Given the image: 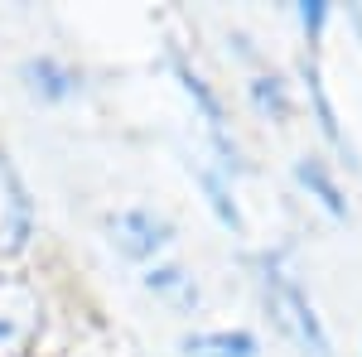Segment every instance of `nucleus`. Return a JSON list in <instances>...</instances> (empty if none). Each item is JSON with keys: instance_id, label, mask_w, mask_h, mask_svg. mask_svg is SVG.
<instances>
[{"instance_id": "nucleus-1", "label": "nucleus", "mask_w": 362, "mask_h": 357, "mask_svg": "<svg viewBox=\"0 0 362 357\" xmlns=\"http://www.w3.org/2000/svg\"><path fill=\"white\" fill-rule=\"evenodd\" d=\"M247 280L266 324L295 357H338L334 329L305 280V261L295 242H261L247 247Z\"/></svg>"}, {"instance_id": "nucleus-2", "label": "nucleus", "mask_w": 362, "mask_h": 357, "mask_svg": "<svg viewBox=\"0 0 362 357\" xmlns=\"http://www.w3.org/2000/svg\"><path fill=\"white\" fill-rule=\"evenodd\" d=\"M155 68H160V78L174 87V97L184 102V111L194 116L198 155L242 184V179L251 174V155H247V145H242L237 121H232V102H227L223 83H213V73L198 63V54L184 44V39H160Z\"/></svg>"}, {"instance_id": "nucleus-3", "label": "nucleus", "mask_w": 362, "mask_h": 357, "mask_svg": "<svg viewBox=\"0 0 362 357\" xmlns=\"http://www.w3.org/2000/svg\"><path fill=\"white\" fill-rule=\"evenodd\" d=\"M102 247L112 251L121 266L131 271H145L155 261H169L184 251V227L179 218L150 203V198H126V203H112L102 213Z\"/></svg>"}, {"instance_id": "nucleus-4", "label": "nucleus", "mask_w": 362, "mask_h": 357, "mask_svg": "<svg viewBox=\"0 0 362 357\" xmlns=\"http://www.w3.org/2000/svg\"><path fill=\"white\" fill-rule=\"evenodd\" d=\"M54 304L29 266H0V357H44Z\"/></svg>"}, {"instance_id": "nucleus-5", "label": "nucleus", "mask_w": 362, "mask_h": 357, "mask_svg": "<svg viewBox=\"0 0 362 357\" xmlns=\"http://www.w3.org/2000/svg\"><path fill=\"white\" fill-rule=\"evenodd\" d=\"M290 73H295V87H300V111L309 116V126H314V136H319V150H324L338 169L348 165L358 174L362 155H358V140L348 136V126H343L338 97H334V87H329V73H324V54H319V49H300Z\"/></svg>"}, {"instance_id": "nucleus-6", "label": "nucleus", "mask_w": 362, "mask_h": 357, "mask_svg": "<svg viewBox=\"0 0 362 357\" xmlns=\"http://www.w3.org/2000/svg\"><path fill=\"white\" fill-rule=\"evenodd\" d=\"M15 87L39 111H73L92 97V73L68 49H29L15 58Z\"/></svg>"}, {"instance_id": "nucleus-7", "label": "nucleus", "mask_w": 362, "mask_h": 357, "mask_svg": "<svg viewBox=\"0 0 362 357\" xmlns=\"http://www.w3.org/2000/svg\"><path fill=\"white\" fill-rule=\"evenodd\" d=\"M44 237V213L20 160L0 145V266H29Z\"/></svg>"}, {"instance_id": "nucleus-8", "label": "nucleus", "mask_w": 362, "mask_h": 357, "mask_svg": "<svg viewBox=\"0 0 362 357\" xmlns=\"http://www.w3.org/2000/svg\"><path fill=\"white\" fill-rule=\"evenodd\" d=\"M136 290L150 304H160L165 314L184 319V329H189V324H198V314L208 309V285H203V271H198L184 251H179V256H169V261H155V266L136 271Z\"/></svg>"}, {"instance_id": "nucleus-9", "label": "nucleus", "mask_w": 362, "mask_h": 357, "mask_svg": "<svg viewBox=\"0 0 362 357\" xmlns=\"http://www.w3.org/2000/svg\"><path fill=\"white\" fill-rule=\"evenodd\" d=\"M290 189L305 198L309 208L334 227H348L353 222V198H348V184H343V169L314 145V150H300L290 160Z\"/></svg>"}, {"instance_id": "nucleus-10", "label": "nucleus", "mask_w": 362, "mask_h": 357, "mask_svg": "<svg viewBox=\"0 0 362 357\" xmlns=\"http://www.w3.org/2000/svg\"><path fill=\"white\" fill-rule=\"evenodd\" d=\"M242 102L256 121H266V126H295L305 111H300V87H295V73L290 68H280L276 58H261L256 68L242 73Z\"/></svg>"}, {"instance_id": "nucleus-11", "label": "nucleus", "mask_w": 362, "mask_h": 357, "mask_svg": "<svg viewBox=\"0 0 362 357\" xmlns=\"http://www.w3.org/2000/svg\"><path fill=\"white\" fill-rule=\"evenodd\" d=\"M189 179H194V193L203 203V213L223 227L227 237L247 242L251 237V218H247V203H242V184L223 174L218 165H208L203 155H189Z\"/></svg>"}, {"instance_id": "nucleus-12", "label": "nucleus", "mask_w": 362, "mask_h": 357, "mask_svg": "<svg viewBox=\"0 0 362 357\" xmlns=\"http://www.w3.org/2000/svg\"><path fill=\"white\" fill-rule=\"evenodd\" d=\"M179 357H266V333L256 324H189L174 338Z\"/></svg>"}, {"instance_id": "nucleus-13", "label": "nucleus", "mask_w": 362, "mask_h": 357, "mask_svg": "<svg viewBox=\"0 0 362 357\" xmlns=\"http://www.w3.org/2000/svg\"><path fill=\"white\" fill-rule=\"evenodd\" d=\"M290 25L300 34V49H319L324 54L329 34L338 29V5H329V0H300V5H290Z\"/></svg>"}, {"instance_id": "nucleus-14", "label": "nucleus", "mask_w": 362, "mask_h": 357, "mask_svg": "<svg viewBox=\"0 0 362 357\" xmlns=\"http://www.w3.org/2000/svg\"><path fill=\"white\" fill-rule=\"evenodd\" d=\"M338 25L353 34V44L362 49V5H348V10H338Z\"/></svg>"}, {"instance_id": "nucleus-15", "label": "nucleus", "mask_w": 362, "mask_h": 357, "mask_svg": "<svg viewBox=\"0 0 362 357\" xmlns=\"http://www.w3.org/2000/svg\"><path fill=\"white\" fill-rule=\"evenodd\" d=\"M358 357H362V338H358Z\"/></svg>"}]
</instances>
